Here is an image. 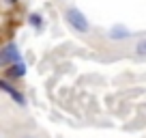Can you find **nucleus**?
<instances>
[{
  "mask_svg": "<svg viewBox=\"0 0 146 138\" xmlns=\"http://www.w3.org/2000/svg\"><path fill=\"white\" fill-rule=\"evenodd\" d=\"M64 22L69 24V28H73V30L80 32V35H88V32H90V22H88V17L78 7H69V9L64 11Z\"/></svg>",
  "mask_w": 146,
  "mask_h": 138,
  "instance_id": "nucleus-1",
  "label": "nucleus"
},
{
  "mask_svg": "<svg viewBox=\"0 0 146 138\" xmlns=\"http://www.w3.org/2000/svg\"><path fill=\"white\" fill-rule=\"evenodd\" d=\"M17 60H22V52H19L17 43H7L2 48V54H0V63L5 67H9V65L17 63Z\"/></svg>",
  "mask_w": 146,
  "mask_h": 138,
  "instance_id": "nucleus-2",
  "label": "nucleus"
},
{
  "mask_svg": "<svg viewBox=\"0 0 146 138\" xmlns=\"http://www.w3.org/2000/svg\"><path fill=\"white\" fill-rule=\"evenodd\" d=\"M0 88H2L5 93H9V95L13 97L15 104H19V106H26V97H24V93L17 91V88H13L9 82H7V80H2V82H0Z\"/></svg>",
  "mask_w": 146,
  "mask_h": 138,
  "instance_id": "nucleus-3",
  "label": "nucleus"
},
{
  "mask_svg": "<svg viewBox=\"0 0 146 138\" xmlns=\"http://www.w3.org/2000/svg\"><path fill=\"white\" fill-rule=\"evenodd\" d=\"M129 37H131V32L125 26H112L108 30V39H112V41H127Z\"/></svg>",
  "mask_w": 146,
  "mask_h": 138,
  "instance_id": "nucleus-4",
  "label": "nucleus"
},
{
  "mask_svg": "<svg viewBox=\"0 0 146 138\" xmlns=\"http://www.w3.org/2000/svg\"><path fill=\"white\" fill-rule=\"evenodd\" d=\"M9 76L11 78H24V76H26V63H24V60H17V63L9 65Z\"/></svg>",
  "mask_w": 146,
  "mask_h": 138,
  "instance_id": "nucleus-5",
  "label": "nucleus"
},
{
  "mask_svg": "<svg viewBox=\"0 0 146 138\" xmlns=\"http://www.w3.org/2000/svg\"><path fill=\"white\" fill-rule=\"evenodd\" d=\"M28 22H30L32 28H36V30H43V19H41V15H39V13H30Z\"/></svg>",
  "mask_w": 146,
  "mask_h": 138,
  "instance_id": "nucleus-6",
  "label": "nucleus"
},
{
  "mask_svg": "<svg viewBox=\"0 0 146 138\" xmlns=\"http://www.w3.org/2000/svg\"><path fill=\"white\" fill-rule=\"evenodd\" d=\"M133 52H135L137 56H146V37L140 39V41L135 43V48H133Z\"/></svg>",
  "mask_w": 146,
  "mask_h": 138,
  "instance_id": "nucleus-7",
  "label": "nucleus"
},
{
  "mask_svg": "<svg viewBox=\"0 0 146 138\" xmlns=\"http://www.w3.org/2000/svg\"><path fill=\"white\" fill-rule=\"evenodd\" d=\"M24 138H35V136H24Z\"/></svg>",
  "mask_w": 146,
  "mask_h": 138,
  "instance_id": "nucleus-8",
  "label": "nucleus"
},
{
  "mask_svg": "<svg viewBox=\"0 0 146 138\" xmlns=\"http://www.w3.org/2000/svg\"><path fill=\"white\" fill-rule=\"evenodd\" d=\"M9 2H15V0H9Z\"/></svg>",
  "mask_w": 146,
  "mask_h": 138,
  "instance_id": "nucleus-9",
  "label": "nucleus"
}]
</instances>
